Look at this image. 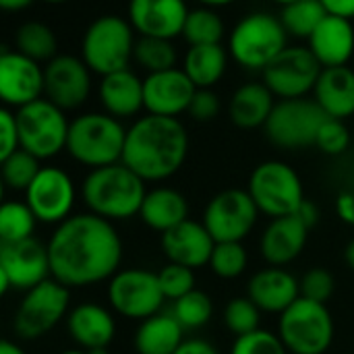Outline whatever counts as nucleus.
<instances>
[{
    "label": "nucleus",
    "instance_id": "obj_1",
    "mask_svg": "<svg viewBox=\"0 0 354 354\" xmlns=\"http://www.w3.org/2000/svg\"><path fill=\"white\" fill-rule=\"evenodd\" d=\"M52 278L66 288H87L120 272L122 239L114 226L91 212L73 214L48 241Z\"/></svg>",
    "mask_w": 354,
    "mask_h": 354
},
{
    "label": "nucleus",
    "instance_id": "obj_2",
    "mask_svg": "<svg viewBox=\"0 0 354 354\" xmlns=\"http://www.w3.org/2000/svg\"><path fill=\"white\" fill-rule=\"evenodd\" d=\"M189 133L178 118L145 114L127 129L122 164L145 183L174 176L187 162Z\"/></svg>",
    "mask_w": 354,
    "mask_h": 354
},
{
    "label": "nucleus",
    "instance_id": "obj_3",
    "mask_svg": "<svg viewBox=\"0 0 354 354\" xmlns=\"http://www.w3.org/2000/svg\"><path fill=\"white\" fill-rule=\"evenodd\" d=\"M145 195V180L122 162L89 170L81 185V197L87 212L108 222H122L139 216Z\"/></svg>",
    "mask_w": 354,
    "mask_h": 354
},
{
    "label": "nucleus",
    "instance_id": "obj_4",
    "mask_svg": "<svg viewBox=\"0 0 354 354\" xmlns=\"http://www.w3.org/2000/svg\"><path fill=\"white\" fill-rule=\"evenodd\" d=\"M127 129L108 112H85L71 120L66 153L89 170L122 162Z\"/></svg>",
    "mask_w": 354,
    "mask_h": 354
},
{
    "label": "nucleus",
    "instance_id": "obj_5",
    "mask_svg": "<svg viewBox=\"0 0 354 354\" xmlns=\"http://www.w3.org/2000/svg\"><path fill=\"white\" fill-rule=\"evenodd\" d=\"M288 33L280 17L268 10L245 15L230 31L228 52L245 71H266L270 62L288 46Z\"/></svg>",
    "mask_w": 354,
    "mask_h": 354
},
{
    "label": "nucleus",
    "instance_id": "obj_6",
    "mask_svg": "<svg viewBox=\"0 0 354 354\" xmlns=\"http://www.w3.org/2000/svg\"><path fill=\"white\" fill-rule=\"evenodd\" d=\"M135 29L129 19L102 15L93 19L81 37V58L91 73L104 77L122 68L135 56Z\"/></svg>",
    "mask_w": 354,
    "mask_h": 354
},
{
    "label": "nucleus",
    "instance_id": "obj_7",
    "mask_svg": "<svg viewBox=\"0 0 354 354\" xmlns=\"http://www.w3.org/2000/svg\"><path fill=\"white\" fill-rule=\"evenodd\" d=\"M334 317L328 305L297 299L278 322V336L290 354H326L334 342Z\"/></svg>",
    "mask_w": 354,
    "mask_h": 354
},
{
    "label": "nucleus",
    "instance_id": "obj_8",
    "mask_svg": "<svg viewBox=\"0 0 354 354\" xmlns=\"http://www.w3.org/2000/svg\"><path fill=\"white\" fill-rule=\"evenodd\" d=\"M247 191L259 214L272 220L297 214V209L307 199L299 172L280 160L261 162L251 172Z\"/></svg>",
    "mask_w": 354,
    "mask_h": 354
},
{
    "label": "nucleus",
    "instance_id": "obj_9",
    "mask_svg": "<svg viewBox=\"0 0 354 354\" xmlns=\"http://www.w3.org/2000/svg\"><path fill=\"white\" fill-rule=\"evenodd\" d=\"M15 114L21 149L29 151L39 162L52 160L66 149L71 120L66 118V112L52 104L48 97H39L27 104L15 110Z\"/></svg>",
    "mask_w": 354,
    "mask_h": 354
},
{
    "label": "nucleus",
    "instance_id": "obj_10",
    "mask_svg": "<svg viewBox=\"0 0 354 354\" xmlns=\"http://www.w3.org/2000/svg\"><path fill=\"white\" fill-rule=\"evenodd\" d=\"M71 288L54 278L44 280L27 290L17 307L12 330L21 340H37L52 332L64 317H68Z\"/></svg>",
    "mask_w": 354,
    "mask_h": 354
},
{
    "label": "nucleus",
    "instance_id": "obj_11",
    "mask_svg": "<svg viewBox=\"0 0 354 354\" xmlns=\"http://www.w3.org/2000/svg\"><path fill=\"white\" fill-rule=\"evenodd\" d=\"M326 118V112L315 100H280L276 102L263 131L280 149H305L315 145L319 127Z\"/></svg>",
    "mask_w": 354,
    "mask_h": 354
},
{
    "label": "nucleus",
    "instance_id": "obj_12",
    "mask_svg": "<svg viewBox=\"0 0 354 354\" xmlns=\"http://www.w3.org/2000/svg\"><path fill=\"white\" fill-rule=\"evenodd\" d=\"M106 299L116 315L137 322L160 313L166 301L160 288L158 274L143 268H129L116 272L108 280Z\"/></svg>",
    "mask_w": 354,
    "mask_h": 354
},
{
    "label": "nucleus",
    "instance_id": "obj_13",
    "mask_svg": "<svg viewBox=\"0 0 354 354\" xmlns=\"http://www.w3.org/2000/svg\"><path fill=\"white\" fill-rule=\"evenodd\" d=\"M257 218L259 209L247 189H224L209 199L201 222L216 243H243Z\"/></svg>",
    "mask_w": 354,
    "mask_h": 354
},
{
    "label": "nucleus",
    "instance_id": "obj_14",
    "mask_svg": "<svg viewBox=\"0 0 354 354\" xmlns=\"http://www.w3.org/2000/svg\"><path fill=\"white\" fill-rule=\"evenodd\" d=\"M322 71V64L307 46H286L261 75L276 97L297 100L313 93Z\"/></svg>",
    "mask_w": 354,
    "mask_h": 354
},
{
    "label": "nucleus",
    "instance_id": "obj_15",
    "mask_svg": "<svg viewBox=\"0 0 354 354\" xmlns=\"http://www.w3.org/2000/svg\"><path fill=\"white\" fill-rule=\"evenodd\" d=\"M23 201L35 214L37 222L58 226L73 216L77 187L66 170L58 166H41L33 183L23 193Z\"/></svg>",
    "mask_w": 354,
    "mask_h": 354
},
{
    "label": "nucleus",
    "instance_id": "obj_16",
    "mask_svg": "<svg viewBox=\"0 0 354 354\" xmlns=\"http://www.w3.org/2000/svg\"><path fill=\"white\" fill-rule=\"evenodd\" d=\"M52 278L48 247L35 239L0 245V292H27Z\"/></svg>",
    "mask_w": 354,
    "mask_h": 354
},
{
    "label": "nucleus",
    "instance_id": "obj_17",
    "mask_svg": "<svg viewBox=\"0 0 354 354\" xmlns=\"http://www.w3.org/2000/svg\"><path fill=\"white\" fill-rule=\"evenodd\" d=\"M46 91L52 104L64 112L81 108L91 93V68L83 62L81 56L58 54L44 66Z\"/></svg>",
    "mask_w": 354,
    "mask_h": 354
},
{
    "label": "nucleus",
    "instance_id": "obj_18",
    "mask_svg": "<svg viewBox=\"0 0 354 354\" xmlns=\"http://www.w3.org/2000/svg\"><path fill=\"white\" fill-rule=\"evenodd\" d=\"M46 91L44 66L10 48L0 52V100L6 108H23L39 97Z\"/></svg>",
    "mask_w": 354,
    "mask_h": 354
},
{
    "label": "nucleus",
    "instance_id": "obj_19",
    "mask_svg": "<svg viewBox=\"0 0 354 354\" xmlns=\"http://www.w3.org/2000/svg\"><path fill=\"white\" fill-rule=\"evenodd\" d=\"M197 87L178 66L149 73L143 79V104L147 114L178 118L183 112H189L191 100Z\"/></svg>",
    "mask_w": 354,
    "mask_h": 354
},
{
    "label": "nucleus",
    "instance_id": "obj_20",
    "mask_svg": "<svg viewBox=\"0 0 354 354\" xmlns=\"http://www.w3.org/2000/svg\"><path fill=\"white\" fill-rule=\"evenodd\" d=\"M127 15L141 37L174 39L183 35L189 6L185 0H129Z\"/></svg>",
    "mask_w": 354,
    "mask_h": 354
},
{
    "label": "nucleus",
    "instance_id": "obj_21",
    "mask_svg": "<svg viewBox=\"0 0 354 354\" xmlns=\"http://www.w3.org/2000/svg\"><path fill=\"white\" fill-rule=\"evenodd\" d=\"M160 245L168 261L197 270L209 266L216 241L209 234V230L203 226V222H195L189 218L176 228L164 232Z\"/></svg>",
    "mask_w": 354,
    "mask_h": 354
},
{
    "label": "nucleus",
    "instance_id": "obj_22",
    "mask_svg": "<svg viewBox=\"0 0 354 354\" xmlns=\"http://www.w3.org/2000/svg\"><path fill=\"white\" fill-rule=\"evenodd\" d=\"M309 228L299 220V216L274 218L259 239V253L268 266L286 268L297 261L307 247Z\"/></svg>",
    "mask_w": 354,
    "mask_h": 354
},
{
    "label": "nucleus",
    "instance_id": "obj_23",
    "mask_svg": "<svg viewBox=\"0 0 354 354\" xmlns=\"http://www.w3.org/2000/svg\"><path fill=\"white\" fill-rule=\"evenodd\" d=\"M247 297L261 309V313L282 315L297 299H301V282L284 268L268 266L251 276Z\"/></svg>",
    "mask_w": 354,
    "mask_h": 354
},
{
    "label": "nucleus",
    "instance_id": "obj_24",
    "mask_svg": "<svg viewBox=\"0 0 354 354\" xmlns=\"http://www.w3.org/2000/svg\"><path fill=\"white\" fill-rule=\"evenodd\" d=\"M322 68L346 66L354 54V27L351 19L328 15L307 39Z\"/></svg>",
    "mask_w": 354,
    "mask_h": 354
},
{
    "label": "nucleus",
    "instance_id": "obj_25",
    "mask_svg": "<svg viewBox=\"0 0 354 354\" xmlns=\"http://www.w3.org/2000/svg\"><path fill=\"white\" fill-rule=\"evenodd\" d=\"M66 330L83 351L108 348L116 336V322L110 309L97 303H81L68 311Z\"/></svg>",
    "mask_w": 354,
    "mask_h": 354
},
{
    "label": "nucleus",
    "instance_id": "obj_26",
    "mask_svg": "<svg viewBox=\"0 0 354 354\" xmlns=\"http://www.w3.org/2000/svg\"><path fill=\"white\" fill-rule=\"evenodd\" d=\"M97 95L104 112H108L118 120L133 118L141 110H145L143 79H139L131 68L104 75L97 87Z\"/></svg>",
    "mask_w": 354,
    "mask_h": 354
},
{
    "label": "nucleus",
    "instance_id": "obj_27",
    "mask_svg": "<svg viewBox=\"0 0 354 354\" xmlns=\"http://www.w3.org/2000/svg\"><path fill=\"white\" fill-rule=\"evenodd\" d=\"M313 100L330 118L346 120L354 116V71L351 66L324 68L315 89Z\"/></svg>",
    "mask_w": 354,
    "mask_h": 354
},
{
    "label": "nucleus",
    "instance_id": "obj_28",
    "mask_svg": "<svg viewBox=\"0 0 354 354\" xmlns=\"http://www.w3.org/2000/svg\"><path fill=\"white\" fill-rule=\"evenodd\" d=\"M274 97L276 95L270 91V87L263 81L261 83L251 81V83L241 85L228 102V116L232 124L245 131L266 127L276 106Z\"/></svg>",
    "mask_w": 354,
    "mask_h": 354
},
{
    "label": "nucleus",
    "instance_id": "obj_29",
    "mask_svg": "<svg viewBox=\"0 0 354 354\" xmlns=\"http://www.w3.org/2000/svg\"><path fill=\"white\" fill-rule=\"evenodd\" d=\"M139 218L147 228L164 234L189 220V201L172 187H156L147 191Z\"/></svg>",
    "mask_w": 354,
    "mask_h": 354
},
{
    "label": "nucleus",
    "instance_id": "obj_30",
    "mask_svg": "<svg viewBox=\"0 0 354 354\" xmlns=\"http://www.w3.org/2000/svg\"><path fill=\"white\" fill-rule=\"evenodd\" d=\"M185 328L168 311H160L143 319L135 332V351L137 354H174L185 342Z\"/></svg>",
    "mask_w": 354,
    "mask_h": 354
},
{
    "label": "nucleus",
    "instance_id": "obj_31",
    "mask_svg": "<svg viewBox=\"0 0 354 354\" xmlns=\"http://www.w3.org/2000/svg\"><path fill=\"white\" fill-rule=\"evenodd\" d=\"M228 66V52L222 44L191 46L183 58V71L197 89H212L218 85Z\"/></svg>",
    "mask_w": 354,
    "mask_h": 354
},
{
    "label": "nucleus",
    "instance_id": "obj_32",
    "mask_svg": "<svg viewBox=\"0 0 354 354\" xmlns=\"http://www.w3.org/2000/svg\"><path fill=\"white\" fill-rule=\"evenodd\" d=\"M15 50L37 60V62H50L58 50V39L41 21H27L23 23L15 33Z\"/></svg>",
    "mask_w": 354,
    "mask_h": 354
},
{
    "label": "nucleus",
    "instance_id": "obj_33",
    "mask_svg": "<svg viewBox=\"0 0 354 354\" xmlns=\"http://www.w3.org/2000/svg\"><path fill=\"white\" fill-rule=\"evenodd\" d=\"M278 17L290 37L309 39L317 25L328 17V10L319 0H295L284 4Z\"/></svg>",
    "mask_w": 354,
    "mask_h": 354
},
{
    "label": "nucleus",
    "instance_id": "obj_34",
    "mask_svg": "<svg viewBox=\"0 0 354 354\" xmlns=\"http://www.w3.org/2000/svg\"><path fill=\"white\" fill-rule=\"evenodd\" d=\"M37 226L35 214L25 201L8 199L0 207V245H17L33 239Z\"/></svg>",
    "mask_w": 354,
    "mask_h": 354
},
{
    "label": "nucleus",
    "instance_id": "obj_35",
    "mask_svg": "<svg viewBox=\"0 0 354 354\" xmlns=\"http://www.w3.org/2000/svg\"><path fill=\"white\" fill-rule=\"evenodd\" d=\"M224 21L218 15L216 8L209 6H197L189 10L183 37L189 41V46H205V44H220L224 37Z\"/></svg>",
    "mask_w": 354,
    "mask_h": 354
},
{
    "label": "nucleus",
    "instance_id": "obj_36",
    "mask_svg": "<svg viewBox=\"0 0 354 354\" xmlns=\"http://www.w3.org/2000/svg\"><path fill=\"white\" fill-rule=\"evenodd\" d=\"M135 62L149 73H160L176 66L178 54L172 39L162 37H139L135 44Z\"/></svg>",
    "mask_w": 354,
    "mask_h": 354
},
{
    "label": "nucleus",
    "instance_id": "obj_37",
    "mask_svg": "<svg viewBox=\"0 0 354 354\" xmlns=\"http://www.w3.org/2000/svg\"><path fill=\"white\" fill-rule=\"evenodd\" d=\"M170 313L176 317V322L187 330H201L209 324L214 315V303L203 290H193L178 301H172Z\"/></svg>",
    "mask_w": 354,
    "mask_h": 354
},
{
    "label": "nucleus",
    "instance_id": "obj_38",
    "mask_svg": "<svg viewBox=\"0 0 354 354\" xmlns=\"http://www.w3.org/2000/svg\"><path fill=\"white\" fill-rule=\"evenodd\" d=\"M39 170H41L39 160L25 149H17L8 158L0 160V176H2L4 187L10 191L25 193Z\"/></svg>",
    "mask_w": 354,
    "mask_h": 354
},
{
    "label": "nucleus",
    "instance_id": "obj_39",
    "mask_svg": "<svg viewBox=\"0 0 354 354\" xmlns=\"http://www.w3.org/2000/svg\"><path fill=\"white\" fill-rule=\"evenodd\" d=\"M209 268L222 280H236L249 268V253L243 243H216Z\"/></svg>",
    "mask_w": 354,
    "mask_h": 354
},
{
    "label": "nucleus",
    "instance_id": "obj_40",
    "mask_svg": "<svg viewBox=\"0 0 354 354\" xmlns=\"http://www.w3.org/2000/svg\"><path fill=\"white\" fill-rule=\"evenodd\" d=\"M222 317H224L226 330L239 338V336H245V334L259 330L261 309L249 297H236V299H230L226 303Z\"/></svg>",
    "mask_w": 354,
    "mask_h": 354
},
{
    "label": "nucleus",
    "instance_id": "obj_41",
    "mask_svg": "<svg viewBox=\"0 0 354 354\" xmlns=\"http://www.w3.org/2000/svg\"><path fill=\"white\" fill-rule=\"evenodd\" d=\"M158 280H160V288L166 297V301H178L180 297L189 295L195 290V270L180 266V263H172L168 261L160 272H158Z\"/></svg>",
    "mask_w": 354,
    "mask_h": 354
},
{
    "label": "nucleus",
    "instance_id": "obj_42",
    "mask_svg": "<svg viewBox=\"0 0 354 354\" xmlns=\"http://www.w3.org/2000/svg\"><path fill=\"white\" fill-rule=\"evenodd\" d=\"M230 354H290L282 338L268 330H255L251 334L239 336L230 348Z\"/></svg>",
    "mask_w": 354,
    "mask_h": 354
},
{
    "label": "nucleus",
    "instance_id": "obj_43",
    "mask_svg": "<svg viewBox=\"0 0 354 354\" xmlns=\"http://www.w3.org/2000/svg\"><path fill=\"white\" fill-rule=\"evenodd\" d=\"M351 145V131L340 118H326L324 124L319 127L315 147L328 156H340L348 149Z\"/></svg>",
    "mask_w": 354,
    "mask_h": 354
},
{
    "label": "nucleus",
    "instance_id": "obj_44",
    "mask_svg": "<svg viewBox=\"0 0 354 354\" xmlns=\"http://www.w3.org/2000/svg\"><path fill=\"white\" fill-rule=\"evenodd\" d=\"M336 292V280L326 268H311L301 278V297L317 303H328Z\"/></svg>",
    "mask_w": 354,
    "mask_h": 354
},
{
    "label": "nucleus",
    "instance_id": "obj_45",
    "mask_svg": "<svg viewBox=\"0 0 354 354\" xmlns=\"http://www.w3.org/2000/svg\"><path fill=\"white\" fill-rule=\"evenodd\" d=\"M189 114L193 120H199V122L214 120L220 114V97L212 89H197L191 100Z\"/></svg>",
    "mask_w": 354,
    "mask_h": 354
},
{
    "label": "nucleus",
    "instance_id": "obj_46",
    "mask_svg": "<svg viewBox=\"0 0 354 354\" xmlns=\"http://www.w3.org/2000/svg\"><path fill=\"white\" fill-rule=\"evenodd\" d=\"M0 133H2V143H0V160L8 158L17 149H21L19 141V127H17V114L10 108L0 110Z\"/></svg>",
    "mask_w": 354,
    "mask_h": 354
},
{
    "label": "nucleus",
    "instance_id": "obj_47",
    "mask_svg": "<svg viewBox=\"0 0 354 354\" xmlns=\"http://www.w3.org/2000/svg\"><path fill=\"white\" fill-rule=\"evenodd\" d=\"M336 212H338V218L348 224L354 226V189H346L338 195L336 199Z\"/></svg>",
    "mask_w": 354,
    "mask_h": 354
},
{
    "label": "nucleus",
    "instance_id": "obj_48",
    "mask_svg": "<svg viewBox=\"0 0 354 354\" xmlns=\"http://www.w3.org/2000/svg\"><path fill=\"white\" fill-rule=\"evenodd\" d=\"M174 354H220V353H218V348H216L214 344H209L207 340L191 338V340H185Z\"/></svg>",
    "mask_w": 354,
    "mask_h": 354
},
{
    "label": "nucleus",
    "instance_id": "obj_49",
    "mask_svg": "<svg viewBox=\"0 0 354 354\" xmlns=\"http://www.w3.org/2000/svg\"><path fill=\"white\" fill-rule=\"evenodd\" d=\"M328 15L344 17V19H354V0H319Z\"/></svg>",
    "mask_w": 354,
    "mask_h": 354
},
{
    "label": "nucleus",
    "instance_id": "obj_50",
    "mask_svg": "<svg viewBox=\"0 0 354 354\" xmlns=\"http://www.w3.org/2000/svg\"><path fill=\"white\" fill-rule=\"evenodd\" d=\"M295 216H299V220L311 230V228H315L317 224H319V207L313 203V201H309V199H305L303 201V205L297 209V214Z\"/></svg>",
    "mask_w": 354,
    "mask_h": 354
},
{
    "label": "nucleus",
    "instance_id": "obj_51",
    "mask_svg": "<svg viewBox=\"0 0 354 354\" xmlns=\"http://www.w3.org/2000/svg\"><path fill=\"white\" fill-rule=\"evenodd\" d=\"M33 2H35V0H0V8L15 12V10H23V8L31 6Z\"/></svg>",
    "mask_w": 354,
    "mask_h": 354
},
{
    "label": "nucleus",
    "instance_id": "obj_52",
    "mask_svg": "<svg viewBox=\"0 0 354 354\" xmlns=\"http://www.w3.org/2000/svg\"><path fill=\"white\" fill-rule=\"evenodd\" d=\"M0 354H25V351H23L19 344H15V342L4 340V342L0 344Z\"/></svg>",
    "mask_w": 354,
    "mask_h": 354
},
{
    "label": "nucleus",
    "instance_id": "obj_53",
    "mask_svg": "<svg viewBox=\"0 0 354 354\" xmlns=\"http://www.w3.org/2000/svg\"><path fill=\"white\" fill-rule=\"evenodd\" d=\"M199 6H209V8H222V6H228L236 0H197Z\"/></svg>",
    "mask_w": 354,
    "mask_h": 354
},
{
    "label": "nucleus",
    "instance_id": "obj_54",
    "mask_svg": "<svg viewBox=\"0 0 354 354\" xmlns=\"http://www.w3.org/2000/svg\"><path fill=\"white\" fill-rule=\"evenodd\" d=\"M344 261H346V266L354 272V239L344 247Z\"/></svg>",
    "mask_w": 354,
    "mask_h": 354
},
{
    "label": "nucleus",
    "instance_id": "obj_55",
    "mask_svg": "<svg viewBox=\"0 0 354 354\" xmlns=\"http://www.w3.org/2000/svg\"><path fill=\"white\" fill-rule=\"evenodd\" d=\"M60 354H89L87 351H83V348H71V351H62Z\"/></svg>",
    "mask_w": 354,
    "mask_h": 354
},
{
    "label": "nucleus",
    "instance_id": "obj_56",
    "mask_svg": "<svg viewBox=\"0 0 354 354\" xmlns=\"http://www.w3.org/2000/svg\"><path fill=\"white\" fill-rule=\"evenodd\" d=\"M89 354H110L108 353V348H95V351H87Z\"/></svg>",
    "mask_w": 354,
    "mask_h": 354
},
{
    "label": "nucleus",
    "instance_id": "obj_57",
    "mask_svg": "<svg viewBox=\"0 0 354 354\" xmlns=\"http://www.w3.org/2000/svg\"><path fill=\"white\" fill-rule=\"evenodd\" d=\"M41 2H46V4H64L68 0H41Z\"/></svg>",
    "mask_w": 354,
    "mask_h": 354
},
{
    "label": "nucleus",
    "instance_id": "obj_58",
    "mask_svg": "<svg viewBox=\"0 0 354 354\" xmlns=\"http://www.w3.org/2000/svg\"><path fill=\"white\" fill-rule=\"evenodd\" d=\"M272 2H276V4H280V6H284V4H290V2H295V0H272Z\"/></svg>",
    "mask_w": 354,
    "mask_h": 354
}]
</instances>
